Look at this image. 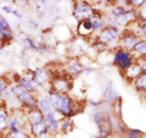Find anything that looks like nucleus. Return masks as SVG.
I'll use <instances>...</instances> for the list:
<instances>
[{"label": "nucleus", "mask_w": 146, "mask_h": 138, "mask_svg": "<svg viewBox=\"0 0 146 138\" xmlns=\"http://www.w3.org/2000/svg\"><path fill=\"white\" fill-rule=\"evenodd\" d=\"M10 111L11 108L9 103L0 99V135H5L9 128V121H10Z\"/></svg>", "instance_id": "obj_10"}, {"label": "nucleus", "mask_w": 146, "mask_h": 138, "mask_svg": "<svg viewBox=\"0 0 146 138\" xmlns=\"http://www.w3.org/2000/svg\"><path fill=\"white\" fill-rule=\"evenodd\" d=\"M111 20L113 26H127L138 20L136 12L131 6H117L111 9Z\"/></svg>", "instance_id": "obj_4"}, {"label": "nucleus", "mask_w": 146, "mask_h": 138, "mask_svg": "<svg viewBox=\"0 0 146 138\" xmlns=\"http://www.w3.org/2000/svg\"><path fill=\"white\" fill-rule=\"evenodd\" d=\"M4 47H6V45L3 42V36H1V32H0V49H3Z\"/></svg>", "instance_id": "obj_28"}, {"label": "nucleus", "mask_w": 146, "mask_h": 138, "mask_svg": "<svg viewBox=\"0 0 146 138\" xmlns=\"http://www.w3.org/2000/svg\"><path fill=\"white\" fill-rule=\"evenodd\" d=\"M7 31H13V29L10 22L7 21V18L0 12V32H7Z\"/></svg>", "instance_id": "obj_22"}, {"label": "nucleus", "mask_w": 146, "mask_h": 138, "mask_svg": "<svg viewBox=\"0 0 146 138\" xmlns=\"http://www.w3.org/2000/svg\"><path fill=\"white\" fill-rule=\"evenodd\" d=\"M26 117H27V123H28V126L34 125V123H38V122L44 120L43 114L38 108L27 110L26 111Z\"/></svg>", "instance_id": "obj_14"}, {"label": "nucleus", "mask_w": 146, "mask_h": 138, "mask_svg": "<svg viewBox=\"0 0 146 138\" xmlns=\"http://www.w3.org/2000/svg\"><path fill=\"white\" fill-rule=\"evenodd\" d=\"M133 52L138 55L139 58H143V59L146 58V38L141 39L140 42L135 45V48H134Z\"/></svg>", "instance_id": "obj_19"}, {"label": "nucleus", "mask_w": 146, "mask_h": 138, "mask_svg": "<svg viewBox=\"0 0 146 138\" xmlns=\"http://www.w3.org/2000/svg\"><path fill=\"white\" fill-rule=\"evenodd\" d=\"M11 15L15 16L16 20H22V18H23V13H22L20 10H18V9H13V11H12Z\"/></svg>", "instance_id": "obj_25"}, {"label": "nucleus", "mask_w": 146, "mask_h": 138, "mask_svg": "<svg viewBox=\"0 0 146 138\" xmlns=\"http://www.w3.org/2000/svg\"><path fill=\"white\" fill-rule=\"evenodd\" d=\"M135 88L141 93H146V73H140L134 81Z\"/></svg>", "instance_id": "obj_18"}, {"label": "nucleus", "mask_w": 146, "mask_h": 138, "mask_svg": "<svg viewBox=\"0 0 146 138\" xmlns=\"http://www.w3.org/2000/svg\"><path fill=\"white\" fill-rule=\"evenodd\" d=\"M77 29H78V33L82 37H88L90 34H93L94 32H96L94 28L91 18H86V20L78 21V27H77Z\"/></svg>", "instance_id": "obj_13"}, {"label": "nucleus", "mask_w": 146, "mask_h": 138, "mask_svg": "<svg viewBox=\"0 0 146 138\" xmlns=\"http://www.w3.org/2000/svg\"><path fill=\"white\" fill-rule=\"evenodd\" d=\"M3 138H32L28 131H18V132H6L3 135Z\"/></svg>", "instance_id": "obj_21"}, {"label": "nucleus", "mask_w": 146, "mask_h": 138, "mask_svg": "<svg viewBox=\"0 0 146 138\" xmlns=\"http://www.w3.org/2000/svg\"><path fill=\"white\" fill-rule=\"evenodd\" d=\"M10 86H11L10 78L6 76H0V99L5 100L7 103H9V100L11 99Z\"/></svg>", "instance_id": "obj_12"}, {"label": "nucleus", "mask_w": 146, "mask_h": 138, "mask_svg": "<svg viewBox=\"0 0 146 138\" xmlns=\"http://www.w3.org/2000/svg\"><path fill=\"white\" fill-rule=\"evenodd\" d=\"M121 31L116 26H105L101 31H99V42L104 45H108L116 40H119Z\"/></svg>", "instance_id": "obj_6"}, {"label": "nucleus", "mask_w": 146, "mask_h": 138, "mask_svg": "<svg viewBox=\"0 0 146 138\" xmlns=\"http://www.w3.org/2000/svg\"><path fill=\"white\" fill-rule=\"evenodd\" d=\"M146 3V0H127V5L131 7H140Z\"/></svg>", "instance_id": "obj_24"}, {"label": "nucleus", "mask_w": 146, "mask_h": 138, "mask_svg": "<svg viewBox=\"0 0 146 138\" xmlns=\"http://www.w3.org/2000/svg\"><path fill=\"white\" fill-rule=\"evenodd\" d=\"M10 94L11 99L16 100L18 108L23 110H31L36 108V102H38V94L32 93V92L25 89L17 83H11L10 86Z\"/></svg>", "instance_id": "obj_3"}, {"label": "nucleus", "mask_w": 146, "mask_h": 138, "mask_svg": "<svg viewBox=\"0 0 146 138\" xmlns=\"http://www.w3.org/2000/svg\"><path fill=\"white\" fill-rule=\"evenodd\" d=\"M123 72H124V76L128 78V80L135 81V78L141 73V68H140L139 62H138V61H134L129 67L125 68V70L123 71Z\"/></svg>", "instance_id": "obj_15"}, {"label": "nucleus", "mask_w": 146, "mask_h": 138, "mask_svg": "<svg viewBox=\"0 0 146 138\" xmlns=\"http://www.w3.org/2000/svg\"><path fill=\"white\" fill-rule=\"evenodd\" d=\"M94 11H95V9L93 7L91 4L84 1V0H79V1H77L74 4V7H73V16H74L78 21H82V20L90 18L93 16Z\"/></svg>", "instance_id": "obj_7"}, {"label": "nucleus", "mask_w": 146, "mask_h": 138, "mask_svg": "<svg viewBox=\"0 0 146 138\" xmlns=\"http://www.w3.org/2000/svg\"><path fill=\"white\" fill-rule=\"evenodd\" d=\"M72 127H73V122L70 117H62L61 121H60V132L63 133H67L72 131Z\"/></svg>", "instance_id": "obj_20"}, {"label": "nucleus", "mask_w": 146, "mask_h": 138, "mask_svg": "<svg viewBox=\"0 0 146 138\" xmlns=\"http://www.w3.org/2000/svg\"><path fill=\"white\" fill-rule=\"evenodd\" d=\"M139 62V65H140V68H141V73H146V58L145 59H141Z\"/></svg>", "instance_id": "obj_26"}, {"label": "nucleus", "mask_w": 146, "mask_h": 138, "mask_svg": "<svg viewBox=\"0 0 146 138\" xmlns=\"http://www.w3.org/2000/svg\"><path fill=\"white\" fill-rule=\"evenodd\" d=\"M1 1H4V3H10V4H12L15 0H1Z\"/></svg>", "instance_id": "obj_29"}, {"label": "nucleus", "mask_w": 146, "mask_h": 138, "mask_svg": "<svg viewBox=\"0 0 146 138\" xmlns=\"http://www.w3.org/2000/svg\"><path fill=\"white\" fill-rule=\"evenodd\" d=\"M36 108H38L43 114L44 121L46 122L49 133L56 135L60 132V121L62 116L58 114L50 103L46 95H38V102H36Z\"/></svg>", "instance_id": "obj_2"}, {"label": "nucleus", "mask_w": 146, "mask_h": 138, "mask_svg": "<svg viewBox=\"0 0 146 138\" xmlns=\"http://www.w3.org/2000/svg\"><path fill=\"white\" fill-rule=\"evenodd\" d=\"M134 59L135 56L131 52H128V50L119 48L118 50H116L115 55H113V65L117 68H119V70L124 71L125 68H128L135 61Z\"/></svg>", "instance_id": "obj_5"}, {"label": "nucleus", "mask_w": 146, "mask_h": 138, "mask_svg": "<svg viewBox=\"0 0 146 138\" xmlns=\"http://www.w3.org/2000/svg\"><path fill=\"white\" fill-rule=\"evenodd\" d=\"M13 9L15 7H13L12 4H10V3H5L1 5V11H3V13H5V15H11Z\"/></svg>", "instance_id": "obj_23"}, {"label": "nucleus", "mask_w": 146, "mask_h": 138, "mask_svg": "<svg viewBox=\"0 0 146 138\" xmlns=\"http://www.w3.org/2000/svg\"><path fill=\"white\" fill-rule=\"evenodd\" d=\"M27 131H28L32 138H45L49 135V128L44 120L38 123H34V125L28 126Z\"/></svg>", "instance_id": "obj_11"}, {"label": "nucleus", "mask_w": 146, "mask_h": 138, "mask_svg": "<svg viewBox=\"0 0 146 138\" xmlns=\"http://www.w3.org/2000/svg\"><path fill=\"white\" fill-rule=\"evenodd\" d=\"M46 96L54 109L61 115L62 117H73L79 113L78 102L72 98L68 93H57L51 89L46 90Z\"/></svg>", "instance_id": "obj_1"}, {"label": "nucleus", "mask_w": 146, "mask_h": 138, "mask_svg": "<svg viewBox=\"0 0 146 138\" xmlns=\"http://www.w3.org/2000/svg\"><path fill=\"white\" fill-rule=\"evenodd\" d=\"M141 137V133L136 130H131L129 132V138H140Z\"/></svg>", "instance_id": "obj_27"}, {"label": "nucleus", "mask_w": 146, "mask_h": 138, "mask_svg": "<svg viewBox=\"0 0 146 138\" xmlns=\"http://www.w3.org/2000/svg\"><path fill=\"white\" fill-rule=\"evenodd\" d=\"M82 71H83V66H82L77 60H71V61H70V66L66 68V72H67L71 77L79 75Z\"/></svg>", "instance_id": "obj_17"}, {"label": "nucleus", "mask_w": 146, "mask_h": 138, "mask_svg": "<svg viewBox=\"0 0 146 138\" xmlns=\"http://www.w3.org/2000/svg\"><path fill=\"white\" fill-rule=\"evenodd\" d=\"M23 45H25V48L31 49V50L36 52V53H44L45 52L44 45L39 44L35 39L32 38V37H25L23 38Z\"/></svg>", "instance_id": "obj_16"}, {"label": "nucleus", "mask_w": 146, "mask_h": 138, "mask_svg": "<svg viewBox=\"0 0 146 138\" xmlns=\"http://www.w3.org/2000/svg\"><path fill=\"white\" fill-rule=\"evenodd\" d=\"M141 40V38L135 33L133 29H127L119 37V47L128 52H133L135 45Z\"/></svg>", "instance_id": "obj_8"}, {"label": "nucleus", "mask_w": 146, "mask_h": 138, "mask_svg": "<svg viewBox=\"0 0 146 138\" xmlns=\"http://www.w3.org/2000/svg\"><path fill=\"white\" fill-rule=\"evenodd\" d=\"M33 73H34V80L36 81V83L39 84L40 88L44 89V87H48V89H49V84H50V81H51V77H52V73L50 71V68L36 67L33 70Z\"/></svg>", "instance_id": "obj_9"}, {"label": "nucleus", "mask_w": 146, "mask_h": 138, "mask_svg": "<svg viewBox=\"0 0 146 138\" xmlns=\"http://www.w3.org/2000/svg\"><path fill=\"white\" fill-rule=\"evenodd\" d=\"M0 138H3V136H1V135H0Z\"/></svg>", "instance_id": "obj_30"}]
</instances>
